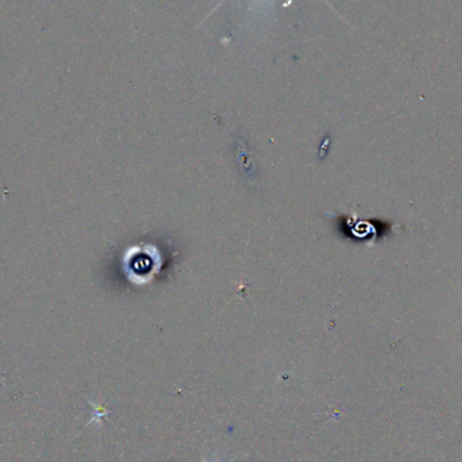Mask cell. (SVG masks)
Listing matches in <instances>:
<instances>
[{
  "label": "cell",
  "mask_w": 462,
  "mask_h": 462,
  "mask_svg": "<svg viewBox=\"0 0 462 462\" xmlns=\"http://www.w3.org/2000/svg\"><path fill=\"white\" fill-rule=\"evenodd\" d=\"M91 404H92V407H94V418H92L91 422H89L88 424L94 423V422H100V419H102V418L107 417V415L110 413V411H108V409L104 408V407H102L100 404H95L94 402H91Z\"/></svg>",
  "instance_id": "6da1fadb"
},
{
  "label": "cell",
  "mask_w": 462,
  "mask_h": 462,
  "mask_svg": "<svg viewBox=\"0 0 462 462\" xmlns=\"http://www.w3.org/2000/svg\"><path fill=\"white\" fill-rule=\"evenodd\" d=\"M201 461L203 462H223V461H220V459H205V458H201Z\"/></svg>",
  "instance_id": "7a4b0ae2"
}]
</instances>
